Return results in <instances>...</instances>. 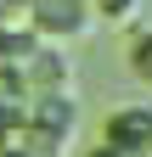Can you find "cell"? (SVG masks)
Segmentation results:
<instances>
[{
    "label": "cell",
    "mask_w": 152,
    "mask_h": 157,
    "mask_svg": "<svg viewBox=\"0 0 152 157\" xmlns=\"http://www.w3.org/2000/svg\"><path fill=\"white\" fill-rule=\"evenodd\" d=\"M28 84V95H45V90H73V62H68V45H56V39H40L34 56L23 62L17 73Z\"/></svg>",
    "instance_id": "3"
},
{
    "label": "cell",
    "mask_w": 152,
    "mask_h": 157,
    "mask_svg": "<svg viewBox=\"0 0 152 157\" xmlns=\"http://www.w3.org/2000/svg\"><path fill=\"white\" fill-rule=\"evenodd\" d=\"M23 23L40 39L68 45V39H85L96 28V11H90V0H23Z\"/></svg>",
    "instance_id": "2"
},
{
    "label": "cell",
    "mask_w": 152,
    "mask_h": 157,
    "mask_svg": "<svg viewBox=\"0 0 152 157\" xmlns=\"http://www.w3.org/2000/svg\"><path fill=\"white\" fill-rule=\"evenodd\" d=\"M124 62H130V73H135L141 84L152 90V28H135V34H130V45H124Z\"/></svg>",
    "instance_id": "7"
},
{
    "label": "cell",
    "mask_w": 152,
    "mask_h": 157,
    "mask_svg": "<svg viewBox=\"0 0 152 157\" xmlns=\"http://www.w3.org/2000/svg\"><path fill=\"white\" fill-rule=\"evenodd\" d=\"M73 135H79V101H73V90H45V95L28 101L23 146L34 157H68Z\"/></svg>",
    "instance_id": "1"
},
{
    "label": "cell",
    "mask_w": 152,
    "mask_h": 157,
    "mask_svg": "<svg viewBox=\"0 0 152 157\" xmlns=\"http://www.w3.org/2000/svg\"><path fill=\"white\" fill-rule=\"evenodd\" d=\"M23 17V0H0V23H17Z\"/></svg>",
    "instance_id": "10"
},
{
    "label": "cell",
    "mask_w": 152,
    "mask_h": 157,
    "mask_svg": "<svg viewBox=\"0 0 152 157\" xmlns=\"http://www.w3.org/2000/svg\"><path fill=\"white\" fill-rule=\"evenodd\" d=\"M102 140H107V146H118V151L152 157V107H146V101L113 107V112H107V124H102Z\"/></svg>",
    "instance_id": "4"
},
{
    "label": "cell",
    "mask_w": 152,
    "mask_h": 157,
    "mask_svg": "<svg viewBox=\"0 0 152 157\" xmlns=\"http://www.w3.org/2000/svg\"><path fill=\"white\" fill-rule=\"evenodd\" d=\"M85 157H135V151H118V146H107V140H96V146H90Z\"/></svg>",
    "instance_id": "9"
},
{
    "label": "cell",
    "mask_w": 152,
    "mask_h": 157,
    "mask_svg": "<svg viewBox=\"0 0 152 157\" xmlns=\"http://www.w3.org/2000/svg\"><path fill=\"white\" fill-rule=\"evenodd\" d=\"M28 84L17 73H0V146L6 140H23V124H28Z\"/></svg>",
    "instance_id": "5"
},
{
    "label": "cell",
    "mask_w": 152,
    "mask_h": 157,
    "mask_svg": "<svg viewBox=\"0 0 152 157\" xmlns=\"http://www.w3.org/2000/svg\"><path fill=\"white\" fill-rule=\"evenodd\" d=\"M0 157H34V151H28L23 140H6V146H0Z\"/></svg>",
    "instance_id": "11"
},
{
    "label": "cell",
    "mask_w": 152,
    "mask_h": 157,
    "mask_svg": "<svg viewBox=\"0 0 152 157\" xmlns=\"http://www.w3.org/2000/svg\"><path fill=\"white\" fill-rule=\"evenodd\" d=\"M90 11H96V23H107V28H130L141 17V0H90Z\"/></svg>",
    "instance_id": "8"
},
{
    "label": "cell",
    "mask_w": 152,
    "mask_h": 157,
    "mask_svg": "<svg viewBox=\"0 0 152 157\" xmlns=\"http://www.w3.org/2000/svg\"><path fill=\"white\" fill-rule=\"evenodd\" d=\"M34 45H40V34H34L23 17H17V23H0V73H23Z\"/></svg>",
    "instance_id": "6"
}]
</instances>
